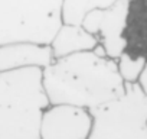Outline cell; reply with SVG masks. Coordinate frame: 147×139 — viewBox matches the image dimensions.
Wrapping results in <instances>:
<instances>
[{"label": "cell", "instance_id": "5b68a950", "mask_svg": "<svg viewBox=\"0 0 147 139\" xmlns=\"http://www.w3.org/2000/svg\"><path fill=\"white\" fill-rule=\"evenodd\" d=\"M130 0H118L108 9L91 12L82 22L85 31L94 35L111 59H118L125 49L124 28Z\"/></svg>", "mask_w": 147, "mask_h": 139}, {"label": "cell", "instance_id": "52a82bcc", "mask_svg": "<svg viewBox=\"0 0 147 139\" xmlns=\"http://www.w3.org/2000/svg\"><path fill=\"white\" fill-rule=\"evenodd\" d=\"M53 61L49 45L13 44L0 46V73L25 67L45 68Z\"/></svg>", "mask_w": 147, "mask_h": 139}, {"label": "cell", "instance_id": "8992f818", "mask_svg": "<svg viewBox=\"0 0 147 139\" xmlns=\"http://www.w3.org/2000/svg\"><path fill=\"white\" fill-rule=\"evenodd\" d=\"M94 117L91 110L69 104H51L42 117V139H88Z\"/></svg>", "mask_w": 147, "mask_h": 139}, {"label": "cell", "instance_id": "277c9868", "mask_svg": "<svg viewBox=\"0 0 147 139\" xmlns=\"http://www.w3.org/2000/svg\"><path fill=\"white\" fill-rule=\"evenodd\" d=\"M88 139H147V99L137 84H125V93L98 109Z\"/></svg>", "mask_w": 147, "mask_h": 139}, {"label": "cell", "instance_id": "3957f363", "mask_svg": "<svg viewBox=\"0 0 147 139\" xmlns=\"http://www.w3.org/2000/svg\"><path fill=\"white\" fill-rule=\"evenodd\" d=\"M62 25V0H0V46L51 45Z\"/></svg>", "mask_w": 147, "mask_h": 139}, {"label": "cell", "instance_id": "7c38bea8", "mask_svg": "<svg viewBox=\"0 0 147 139\" xmlns=\"http://www.w3.org/2000/svg\"><path fill=\"white\" fill-rule=\"evenodd\" d=\"M137 86L140 87L141 93H143L144 97L147 99V64H146L143 73H141V76H140V78H138V81H137Z\"/></svg>", "mask_w": 147, "mask_h": 139}, {"label": "cell", "instance_id": "8fae6325", "mask_svg": "<svg viewBox=\"0 0 147 139\" xmlns=\"http://www.w3.org/2000/svg\"><path fill=\"white\" fill-rule=\"evenodd\" d=\"M146 67V61L141 58H133L128 54L123 52L117 59L118 73L125 84H137L143 70Z\"/></svg>", "mask_w": 147, "mask_h": 139}, {"label": "cell", "instance_id": "7a4b0ae2", "mask_svg": "<svg viewBox=\"0 0 147 139\" xmlns=\"http://www.w3.org/2000/svg\"><path fill=\"white\" fill-rule=\"evenodd\" d=\"M42 70L25 67L0 73V139H42L43 112L51 106Z\"/></svg>", "mask_w": 147, "mask_h": 139}, {"label": "cell", "instance_id": "ba28073f", "mask_svg": "<svg viewBox=\"0 0 147 139\" xmlns=\"http://www.w3.org/2000/svg\"><path fill=\"white\" fill-rule=\"evenodd\" d=\"M124 41V52L147 64V0H130Z\"/></svg>", "mask_w": 147, "mask_h": 139}, {"label": "cell", "instance_id": "30bf717a", "mask_svg": "<svg viewBox=\"0 0 147 139\" xmlns=\"http://www.w3.org/2000/svg\"><path fill=\"white\" fill-rule=\"evenodd\" d=\"M118 0H62V22L65 25H82L94 10L108 9Z\"/></svg>", "mask_w": 147, "mask_h": 139}, {"label": "cell", "instance_id": "6da1fadb", "mask_svg": "<svg viewBox=\"0 0 147 139\" xmlns=\"http://www.w3.org/2000/svg\"><path fill=\"white\" fill-rule=\"evenodd\" d=\"M43 89L51 104L98 109L125 93L117 61L94 51L53 59L42 70Z\"/></svg>", "mask_w": 147, "mask_h": 139}, {"label": "cell", "instance_id": "9c48e42d", "mask_svg": "<svg viewBox=\"0 0 147 139\" xmlns=\"http://www.w3.org/2000/svg\"><path fill=\"white\" fill-rule=\"evenodd\" d=\"M100 45L98 39L84 29L82 25H62L51 42L53 59L69 57L80 52L94 51Z\"/></svg>", "mask_w": 147, "mask_h": 139}]
</instances>
